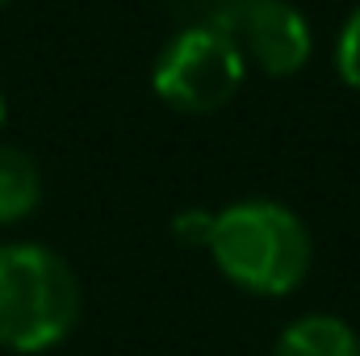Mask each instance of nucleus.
Wrapping results in <instances>:
<instances>
[{
  "label": "nucleus",
  "instance_id": "obj_1",
  "mask_svg": "<svg viewBox=\"0 0 360 356\" xmlns=\"http://www.w3.org/2000/svg\"><path fill=\"white\" fill-rule=\"evenodd\" d=\"M214 268L252 298H285L293 293L314 260V243L306 222L269 197H248L226 210H214L210 235Z\"/></svg>",
  "mask_w": 360,
  "mask_h": 356
},
{
  "label": "nucleus",
  "instance_id": "obj_2",
  "mask_svg": "<svg viewBox=\"0 0 360 356\" xmlns=\"http://www.w3.org/2000/svg\"><path fill=\"white\" fill-rule=\"evenodd\" d=\"M80 323V281L42 243H0V348L38 356Z\"/></svg>",
  "mask_w": 360,
  "mask_h": 356
},
{
  "label": "nucleus",
  "instance_id": "obj_3",
  "mask_svg": "<svg viewBox=\"0 0 360 356\" xmlns=\"http://www.w3.org/2000/svg\"><path fill=\"white\" fill-rule=\"evenodd\" d=\"M243 76L239 42L210 25H180L151 63V89L176 113H218L243 89Z\"/></svg>",
  "mask_w": 360,
  "mask_h": 356
},
{
  "label": "nucleus",
  "instance_id": "obj_4",
  "mask_svg": "<svg viewBox=\"0 0 360 356\" xmlns=\"http://www.w3.org/2000/svg\"><path fill=\"white\" fill-rule=\"evenodd\" d=\"M231 38L239 42L252 68H260L264 76H276V80L297 76L314 55V30L306 13L289 0H248Z\"/></svg>",
  "mask_w": 360,
  "mask_h": 356
},
{
  "label": "nucleus",
  "instance_id": "obj_5",
  "mask_svg": "<svg viewBox=\"0 0 360 356\" xmlns=\"http://www.w3.org/2000/svg\"><path fill=\"white\" fill-rule=\"evenodd\" d=\"M272 356H360V336L335 314H306L276 336Z\"/></svg>",
  "mask_w": 360,
  "mask_h": 356
},
{
  "label": "nucleus",
  "instance_id": "obj_6",
  "mask_svg": "<svg viewBox=\"0 0 360 356\" xmlns=\"http://www.w3.org/2000/svg\"><path fill=\"white\" fill-rule=\"evenodd\" d=\"M42 205V172L30 151L0 143V227L25 222Z\"/></svg>",
  "mask_w": 360,
  "mask_h": 356
},
{
  "label": "nucleus",
  "instance_id": "obj_7",
  "mask_svg": "<svg viewBox=\"0 0 360 356\" xmlns=\"http://www.w3.org/2000/svg\"><path fill=\"white\" fill-rule=\"evenodd\" d=\"M248 0H180V25H210L222 34H235Z\"/></svg>",
  "mask_w": 360,
  "mask_h": 356
},
{
  "label": "nucleus",
  "instance_id": "obj_8",
  "mask_svg": "<svg viewBox=\"0 0 360 356\" xmlns=\"http://www.w3.org/2000/svg\"><path fill=\"white\" fill-rule=\"evenodd\" d=\"M335 72L348 89L360 92V4L344 17V25L335 34Z\"/></svg>",
  "mask_w": 360,
  "mask_h": 356
},
{
  "label": "nucleus",
  "instance_id": "obj_9",
  "mask_svg": "<svg viewBox=\"0 0 360 356\" xmlns=\"http://www.w3.org/2000/svg\"><path fill=\"white\" fill-rule=\"evenodd\" d=\"M172 235H176L180 248H210V235H214V210H180L172 218Z\"/></svg>",
  "mask_w": 360,
  "mask_h": 356
},
{
  "label": "nucleus",
  "instance_id": "obj_10",
  "mask_svg": "<svg viewBox=\"0 0 360 356\" xmlns=\"http://www.w3.org/2000/svg\"><path fill=\"white\" fill-rule=\"evenodd\" d=\"M0 126H4V96H0Z\"/></svg>",
  "mask_w": 360,
  "mask_h": 356
},
{
  "label": "nucleus",
  "instance_id": "obj_11",
  "mask_svg": "<svg viewBox=\"0 0 360 356\" xmlns=\"http://www.w3.org/2000/svg\"><path fill=\"white\" fill-rule=\"evenodd\" d=\"M4 4H8V0H0V8H4Z\"/></svg>",
  "mask_w": 360,
  "mask_h": 356
}]
</instances>
